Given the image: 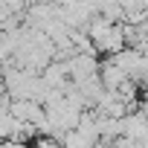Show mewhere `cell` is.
Listing matches in <instances>:
<instances>
[{
  "mask_svg": "<svg viewBox=\"0 0 148 148\" xmlns=\"http://www.w3.org/2000/svg\"><path fill=\"white\" fill-rule=\"evenodd\" d=\"M3 73H6V67H3V64H0V84H3Z\"/></svg>",
  "mask_w": 148,
  "mask_h": 148,
  "instance_id": "3",
  "label": "cell"
},
{
  "mask_svg": "<svg viewBox=\"0 0 148 148\" xmlns=\"http://www.w3.org/2000/svg\"><path fill=\"white\" fill-rule=\"evenodd\" d=\"M64 67H67V76L76 82V84H79V82H84V79H90V76H96V70H99L96 58H93V55H87V52L73 55Z\"/></svg>",
  "mask_w": 148,
  "mask_h": 148,
  "instance_id": "1",
  "label": "cell"
},
{
  "mask_svg": "<svg viewBox=\"0 0 148 148\" xmlns=\"http://www.w3.org/2000/svg\"><path fill=\"white\" fill-rule=\"evenodd\" d=\"M29 148H61V142H58L55 136H38Z\"/></svg>",
  "mask_w": 148,
  "mask_h": 148,
  "instance_id": "2",
  "label": "cell"
}]
</instances>
